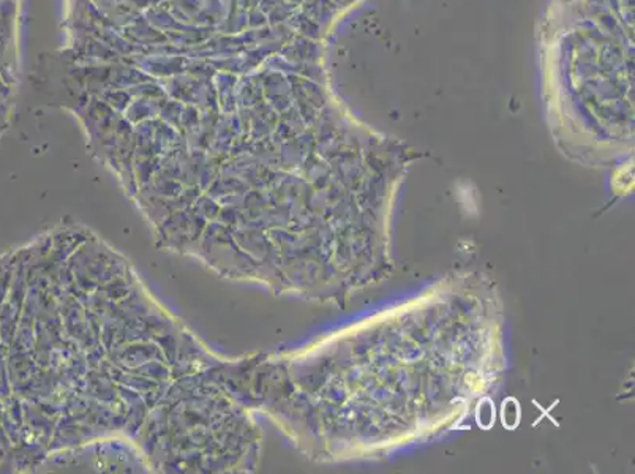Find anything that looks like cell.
Segmentation results:
<instances>
[{"mask_svg":"<svg viewBox=\"0 0 635 474\" xmlns=\"http://www.w3.org/2000/svg\"><path fill=\"white\" fill-rule=\"evenodd\" d=\"M518 416H521V411H518L517 406L511 405V400H509V402H504L503 406L504 426L511 428L517 426Z\"/></svg>","mask_w":635,"mask_h":474,"instance_id":"1","label":"cell"}]
</instances>
